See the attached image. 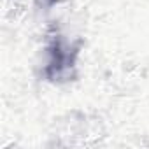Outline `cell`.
<instances>
[{
    "instance_id": "1",
    "label": "cell",
    "mask_w": 149,
    "mask_h": 149,
    "mask_svg": "<svg viewBox=\"0 0 149 149\" xmlns=\"http://www.w3.org/2000/svg\"><path fill=\"white\" fill-rule=\"evenodd\" d=\"M67 51H68V49H65L63 44L58 42V40H54V42L51 44V47H49L47 72L53 70V72H51V76H53V77L60 76V74H61L67 67H72V65H70V63H72V58H70V54H68Z\"/></svg>"
}]
</instances>
